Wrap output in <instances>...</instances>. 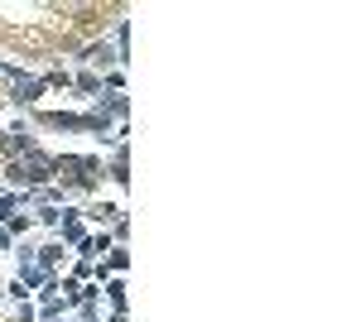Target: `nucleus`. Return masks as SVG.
<instances>
[{"label":"nucleus","instance_id":"nucleus-1","mask_svg":"<svg viewBox=\"0 0 361 322\" xmlns=\"http://www.w3.org/2000/svg\"><path fill=\"white\" fill-rule=\"evenodd\" d=\"M58 163V183L68 188V197H82V192H97V183H102V154H73V149H63V154H54Z\"/></svg>","mask_w":361,"mask_h":322},{"label":"nucleus","instance_id":"nucleus-2","mask_svg":"<svg viewBox=\"0 0 361 322\" xmlns=\"http://www.w3.org/2000/svg\"><path fill=\"white\" fill-rule=\"evenodd\" d=\"M87 231H92V226L82 221V207H78V202H68L63 216H58V226H54V241H63V245H68V255H73V250L82 245Z\"/></svg>","mask_w":361,"mask_h":322},{"label":"nucleus","instance_id":"nucleus-3","mask_svg":"<svg viewBox=\"0 0 361 322\" xmlns=\"http://www.w3.org/2000/svg\"><path fill=\"white\" fill-rule=\"evenodd\" d=\"M44 97H49V73H29L25 82H15V87H10V106H15V111L39 106Z\"/></svg>","mask_w":361,"mask_h":322},{"label":"nucleus","instance_id":"nucleus-4","mask_svg":"<svg viewBox=\"0 0 361 322\" xmlns=\"http://www.w3.org/2000/svg\"><path fill=\"white\" fill-rule=\"evenodd\" d=\"M34 125H44V130H63V135H82L87 130V116H82V111H34Z\"/></svg>","mask_w":361,"mask_h":322},{"label":"nucleus","instance_id":"nucleus-5","mask_svg":"<svg viewBox=\"0 0 361 322\" xmlns=\"http://www.w3.org/2000/svg\"><path fill=\"white\" fill-rule=\"evenodd\" d=\"M78 63H82V68H92V73H111V68H121V63H116V49L106 44V39L82 44V49H78Z\"/></svg>","mask_w":361,"mask_h":322},{"label":"nucleus","instance_id":"nucleus-6","mask_svg":"<svg viewBox=\"0 0 361 322\" xmlns=\"http://www.w3.org/2000/svg\"><path fill=\"white\" fill-rule=\"evenodd\" d=\"M111 245H116V241H111V231H87V236H82V245H78L73 255H78L82 265H97V260H102V255H106Z\"/></svg>","mask_w":361,"mask_h":322},{"label":"nucleus","instance_id":"nucleus-7","mask_svg":"<svg viewBox=\"0 0 361 322\" xmlns=\"http://www.w3.org/2000/svg\"><path fill=\"white\" fill-rule=\"evenodd\" d=\"M126 216V207L121 202H92V207H82V221H92V231H106V226H116Z\"/></svg>","mask_w":361,"mask_h":322},{"label":"nucleus","instance_id":"nucleus-8","mask_svg":"<svg viewBox=\"0 0 361 322\" xmlns=\"http://www.w3.org/2000/svg\"><path fill=\"white\" fill-rule=\"evenodd\" d=\"M102 173L111 178L116 188H130V144H116V149H111V163H106Z\"/></svg>","mask_w":361,"mask_h":322},{"label":"nucleus","instance_id":"nucleus-9","mask_svg":"<svg viewBox=\"0 0 361 322\" xmlns=\"http://www.w3.org/2000/svg\"><path fill=\"white\" fill-rule=\"evenodd\" d=\"M68 92H78L82 101H97V97H102V73H92V68H78Z\"/></svg>","mask_w":361,"mask_h":322},{"label":"nucleus","instance_id":"nucleus-10","mask_svg":"<svg viewBox=\"0 0 361 322\" xmlns=\"http://www.w3.org/2000/svg\"><path fill=\"white\" fill-rule=\"evenodd\" d=\"M58 260H68V245H63V241L34 245V265H39V269H58Z\"/></svg>","mask_w":361,"mask_h":322},{"label":"nucleus","instance_id":"nucleus-11","mask_svg":"<svg viewBox=\"0 0 361 322\" xmlns=\"http://www.w3.org/2000/svg\"><path fill=\"white\" fill-rule=\"evenodd\" d=\"M102 298L111 303V313H130V294H126V279H106V284H102Z\"/></svg>","mask_w":361,"mask_h":322},{"label":"nucleus","instance_id":"nucleus-12","mask_svg":"<svg viewBox=\"0 0 361 322\" xmlns=\"http://www.w3.org/2000/svg\"><path fill=\"white\" fill-rule=\"evenodd\" d=\"M0 226H5V231H10L15 241H25L29 231H34V216H29V212H15V216H10V221H0Z\"/></svg>","mask_w":361,"mask_h":322},{"label":"nucleus","instance_id":"nucleus-13","mask_svg":"<svg viewBox=\"0 0 361 322\" xmlns=\"http://www.w3.org/2000/svg\"><path fill=\"white\" fill-rule=\"evenodd\" d=\"M15 322H39V308H34V298H29V303H15Z\"/></svg>","mask_w":361,"mask_h":322},{"label":"nucleus","instance_id":"nucleus-14","mask_svg":"<svg viewBox=\"0 0 361 322\" xmlns=\"http://www.w3.org/2000/svg\"><path fill=\"white\" fill-rule=\"evenodd\" d=\"M15 245H20V241H15V236H10V231L0 226V255H15Z\"/></svg>","mask_w":361,"mask_h":322},{"label":"nucleus","instance_id":"nucleus-15","mask_svg":"<svg viewBox=\"0 0 361 322\" xmlns=\"http://www.w3.org/2000/svg\"><path fill=\"white\" fill-rule=\"evenodd\" d=\"M102 322H130V313H111V318H102Z\"/></svg>","mask_w":361,"mask_h":322},{"label":"nucleus","instance_id":"nucleus-16","mask_svg":"<svg viewBox=\"0 0 361 322\" xmlns=\"http://www.w3.org/2000/svg\"><path fill=\"white\" fill-rule=\"evenodd\" d=\"M0 303H5V284H0Z\"/></svg>","mask_w":361,"mask_h":322}]
</instances>
